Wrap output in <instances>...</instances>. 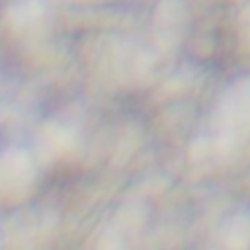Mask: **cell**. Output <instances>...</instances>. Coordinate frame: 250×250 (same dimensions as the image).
Segmentation results:
<instances>
[{"mask_svg":"<svg viewBox=\"0 0 250 250\" xmlns=\"http://www.w3.org/2000/svg\"><path fill=\"white\" fill-rule=\"evenodd\" d=\"M37 145H39L41 158L55 160V158H61L64 152L70 150L72 135H70L68 129H64V127L57 125V123H45L43 129L39 131Z\"/></svg>","mask_w":250,"mask_h":250,"instance_id":"obj_2","label":"cell"},{"mask_svg":"<svg viewBox=\"0 0 250 250\" xmlns=\"http://www.w3.org/2000/svg\"><path fill=\"white\" fill-rule=\"evenodd\" d=\"M184 12H182V6L178 2H164L158 6V16H156V21H158V37L160 41L170 47L178 41L180 37V29H182V23H184Z\"/></svg>","mask_w":250,"mask_h":250,"instance_id":"obj_3","label":"cell"},{"mask_svg":"<svg viewBox=\"0 0 250 250\" xmlns=\"http://www.w3.org/2000/svg\"><path fill=\"white\" fill-rule=\"evenodd\" d=\"M4 162H8L16 170V174H12V170L8 168H2V195L6 199L25 197L29 186L33 184V164L29 156L21 150H14L12 154H4Z\"/></svg>","mask_w":250,"mask_h":250,"instance_id":"obj_1","label":"cell"}]
</instances>
